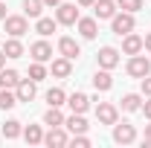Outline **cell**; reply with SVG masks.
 Masks as SVG:
<instances>
[{
  "label": "cell",
  "instance_id": "cell-1",
  "mask_svg": "<svg viewBox=\"0 0 151 148\" xmlns=\"http://www.w3.org/2000/svg\"><path fill=\"white\" fill-rule=\"evenodd\" d=\"M111 29L113 35H128V32H134V12H122V15H113L111 18Z\"/></svg>",
  "mask_w": 151,
  "mask_h": 148
},
{
  "label": "cell",
  "instance_id": "cell-2",
  "mask_svg": "<svg viewBox=\"0 0 151 148\" xmlns=\"http://www.w3.org/2000/svg\"><path fill=\"white\" fill-rule=\"evenodd\" d=\"M151 73V61L145 55H131V61H128V75H134V78H145V75Z\"/></svg>",
  "mask_w": 151,
  "mask_h": 148
},
{
  "label": "cell",
  "instance_id": "cell-3",
  "mask_svg": "<svg viewBox=\"0 0 151 148\" xmlns=\"http://www.w3.org/2000/svg\"><path fill=\"white\" fill-rule=\"evenodd\" d=\"M55 20H58V23H64V26H73V23H78V9H76V3H58V9H55Z\"/></svg>",
  "mask_w": 151,
  "mask_h": 148
},
{
  "label": "cell",
  "instance_id": "cell-4",
  "mask_svg": "<svg viewBox=\"0 0 151 148\" xmlns=\"http://www.w3.org/2000/svg\"><path fill=\"white\" fill-rule=\"evenodd\" d=\"M3 23H6V32L12 38H20L23 32H29V23H26V18L23 15H12V18H3Z\"/></svg>",
  "mask_w": 151,
  "mask_h": 148
},
{
  "label": "cell",
  "instance_id": "cell-5",
  "mask_svg": "<svg viewBox=\"0 0 151 148\" xmlns=\"http://www.w3.org/2000/svg\"><path fill=\"white\" fill-rule=\"evenodd\" d=\"M137 139V131H134V125H128V122H122V125H113V142H119V145H128V142H134Z\"/></svg>",
  "mask_w": 151,
  "mask_h": 148
},
{
  "label": "cell",
  "instance_id": "cell-6",
  "mask_svg": "<svg viewBox=\"0 0 151 148\" xmlns=\"http://www.w3.org/2000/svg\"><path fill=\"white\" fill-rule=\"evenodd\" d=\"M116 116H119V111L113 105H108V102H99L96 105V119L102 125H116Z\"/></svg>",
  "mask_w": 151,
  "mask_h": 148
},
{
  "label": "cell",
  "instance_id": "cell-7",
  "mask_svg": "<svg viewBox=\"0 0 151 148\" xmlns=\"http://www.w3.org/2000/svg\"><path fill=\"white\" fill-rule=\"evenodd\" d=\"M116 64H119V52H116L113 47H102V50H99V67H102V70H113Z\"/></svg>",
  "mask_w": 151,
  "mask_h": 148
},
{
  "label": "cell",
  "instance_id": "cell-8",
  "mask_svg": "<svg viewBox=\"0 0 151 148\" xmlns=\"http://www.w3.org/2000/svg\"><path fill=\"white\" fill-rule=\"evenodd\" d=\"M29 55L44 64V61H50V58H52V47H50L47 41H35V44L29 47Z\"/></svg>",
  "mask_w": 151,
  "mask_h": 148
},
{
  "label": "cell",
  "instance_id": "cell-9",
  "mask_svg": "<svg viewBox=\"0 0 151 148\" xmlns=\"http://www.w3.org/2000/svg\"><path fill=\"white\" fill-rule=\"evenodd\" d=\"M58 52H61L64 58H70V61H73V58L81 55V47L76 44L73 38H61V41H58Z\"/></svg>",
  "mask_w": 151,
  "mask_h": 148
},
{
  "label": "cell",
  "instance_id": "cell-10",
  "mask_svg": "<svg viewBox=\"0 0 151 148\" xmlns=\"http://www.w3.org/2000/svg\"><path fill=\"white\" fill-rule=\"evenodd\" d=\"M93 12L99 20H111L116 15V3L113 0H99V3H93Z\"/></svg>",
  "mask_w": 151,
  "mask_h": 148
},
{
  "label": "cell",
  "instance_id": "cell-11",
  "mask_svg": "<svg viewBox=\"0 0 151 148\" xmlns=\"http://www.w3.org/2000/svg\"><path fill=\"white\" fill-rule=\"evenodd\" d=\"M15 96H18V102H32V99H35V81H32V78H29V81H18Z\"/></svg>",
  "mask_w": 151,
  "mask_h": 148
},
{
  "label": "cell",
  "instance_id": "cell-12",
  "mask_svg": "<svg viewBox=\"0 0 151 148\" xmlns=\"http://www.w3.org/2000/svg\"><path fill=\"white\" fill-rule=\"evenodd\" d=\"M44 142H47L50 148H64L67 145V134L61 131V125H58V128H50V134L44 137Z\"/></svg>",
  "mask_w": 151,
  "mask_h": 148
},
{
  "label": "cell",
  "instance_id": "cell-13",
  "mask_svg": "<svg viewBox=\"0 0 151 148\" xmlns=\"http://www.w3.org/2000/svg\"><path fill=\"white\" fill-rule=\"evenodd\" d=\"M139 50H142V38L134 35V32H128L125 41H122V52H125V55H137Z\"/></svg>",
  "mask_w": 151,
  "mask_h": 148
},
{
  "label": "cell",
  "instance_id": "cell-14",
  "mask_svg": "<svg viewBox=\"0 0 151 148\" xmlns=\"http://www.w3.org/2000/svg\"><path fill=\"white\" fill-rule=\"evenodd\" d=\"M78 32H81V38H96V32H99V23H96V18H78Z\"/></svg>",
  "mask_w": 151,
  "mask_h": 148
},
{
  "label": "cell",
  "instance_id": "cell-15",
  "mask_svg": "<svg viewBox=\"0 0 151 148\" xmlns=\"http://www.w3.org/2000/svg\"><path fill=\"white\" fill-rule=\"evenodd\" d=\"M67 105H70V111H73V113H84L87 108H90V99H87L84 93H73V96L67 99Z\"/></svg>",
  "mask_w": 151,
  "mask_h": 148
},
{
  "label": "cell",
  "instance_id": "cell-16",
  "mask_svg": "<svg viewBox=\"0 0 151 148\" xmlns=\"http://www.w3.org/2000/svg\"><path fill=\"white\" fill-rule=\"evenodd\" d=\"M73 73V64H70V58H55V61H52V75H55V78H67V75Z\"/></svg>",
  "mask_w": 151,
  "mask_h": 148
},
{
  "label": "cell",
  "instance_id": "cell-17",
  "mask_svg": "<svg viewBox=\"0 0 151 148\" xmlns=\"http://www.w3.org/2000/svg\"><path fill=\"white\" fill-rule=\"evenodd\" d=\"M64 125H67L70 134H84V131H87V122H84V116H81V113H73L70 119H64Z\"/></svg>",
  "mask_w": 151,
  "mask_h": 148
},
{
  "label": "cell",
  "instance_id": "cell-18",
  "mask_svg": "<svg viewBox=\"0 0 151 148\" xmlns=\"http://www.w3.org/2000/svg\"><path fill=\"white\" fill-rule=\"evenodd\" d=\"M93 87H96L99 93L111 90V87H113V78H111V73H108V70H99V73L93 75Z\"/></svg>",
  "mask_w": 151,
  "mask_h": 148
},
{
  "label": "cell",
  "instance_id": "cell-19",
  "mask_svg": "<svg viewBox=\"0 0 151 148\" xmlns=\"http://www.w3.org/2000/svg\"><path fill=\"white\" fill-rule=\"evenodd\" d=\"M3 52H6V58H20L23 55V44H20L18 38H9L3 44Z\"/></svg>",
  "mask_w": 151,
  "mask_h": 148
},
{
  "label": "cell",
  "instance_id": "cell-20",
  "mask_svg": "<svg viewBox=\"0 0 151 148\" xmlns=\"http://www.w3.org/2000/svg\"><path fill=\"white\" fill-rule=\"evenodd\" d=\"M142 108V99L137 96V93H128V96H122V111L125 113H137Z\"/></svg>",
  "mask_w": 151,
  "mask_h": 148
},
{
  "label": "cell",
  "instance_id": "cell-21",
  "mask_svg": "<svg viewBox=\"0 0 151 148\" xmlns=\"http://www.w3.org/2000/svg\"><path fill=\"white\" fill-rule=\"evenodd\" d=\"M55 26H58V20H52V18H38V23H35V32L38 35H52L55 32Z\"/></svg>",
  "mask_w": 151,
  "mask_h": 148
},
{
  "label": "cell",
  "instance_id": "cell-22",
  "mask_svg": "<svg viewBox=\"0 0 151 148\" xmlns=\"http://www.w3.org/2000/svg\"><path fill=\"white\" fill-rule=\"evenodd\" d=\"M23 139H26L29 145H38V142H44V131L38 128V125H26V128H23Z\"/></svg>",
  "mask_w": 151,
  "mask_h": 148
},
{
  "label": "cell",
  "instance_id": "cell-23",
  "mask_svg": "<svg viewBox=\"0 0 151 148\" xmlns=\"http://www.w3.org/2000/svg\"><path fill=\"white\" fill-rule=\"evenodd\" d=\"M47 102H50V108H61V105H67V96L61 87H52V90H47Z\"/></svg>",
  "mask_w": 151,
  "mask_h": 148
},
{
  "label": "cell",
  "instance_id": "cell-24",
  "mask_svg": "<svg viewBox=\"0 0 151 148\" xmlns=\"http://www.w3.org/2000/svg\"><path fill=\"white\" fill-rule=\"evenodd\" d=\"M18 81H20V75L15 73V70H0V87H18Z\"/></svg>",
  "mask_w": 151,
  "mask_h": 148
},
{
  "label": "cell",
  "instance_id": "cell-25",
  "mask_svg": "<svg viewBox=\"0 0 151 148\" xmlns=\"http://www.w3.org/2000/svg\"><path fill=\"white\" fill-rule=\"evenodd\" d=\"M44 122H47L50 128H58V125H64V113L58 111V108H50V111L44 113Z\"/></svg>",
  "mask_w": 151,
  "mask_h": 148
},
{
  "label": "cell",
  "instance_id": "cell-26",
  "mask_svg": "<svg viewBox=\"0 0 151 148\" xmlns=\"http://www.w3.org/2000/svg\"><path fill=\"white\" fill-rule=\"evenodd\" d=\"M15 105H18V96L9 90V87H0V108L9 111V108H15Z\"/></svg>",
  "mask_w": 151,
  "mask_h": 148
},
{
  "label": "cell",
  "instance_id": "cell-27",
  "mask_svg": "<svg viewBox=\"0 0 151 148\" xmlns=\"http://www.w3.org/2000/svg\"><path fill=\"white\" fill-rule=\"evenodd\" d=\"M20 134H23V131H20V122H18V119H9V122L3 125V137H6V139H18Z\"/></svg>",
  "mask_w": 151,
  "mask_h": 148
},
{
  "label": "cell",
  "instance_id": "cell-28",
  "mask_svg": "<svg viewBox=\"0 0 151 148\" xmlns=\"http://www.w3.org/2000/svg\"><path fill=\"white\" fill-rule=\"evenodd\" d=\"M41 9H44V0H23V12L29 18H41Z\"/></svg>",
  "mask_w": 151,
  "mask_h": 148
},
{
  "label": "cell",
  "instance_id": "cell-29",
  "mask_svg": "<svg viewBox=\"0 0 151 148\" xmlns=\"http://www.w3.org/2000/svg\"><path fill=\"white\" fill-rule=\"evenodd\" d=\"M29 78H32V81H44V78H47V67H44L41 61H35V64L29 67Z\"/></svg>",
  "mask_w": 151,
  "mask_h": 148
},
{
  "label": "cell",
  "instance_id": "cell-30",
  "mask_svg": "<svg viewBox=\"0 0 151 148\" xmlns=\"http://www.w3.org/2000/svg\"><path fill=\"white\" fill-rule=\"evenodd\" d=\"M116 6L122 12H139L142 9V0H116Z\"/></svg>",
  "mask_w": 151,
  "mask_h": 148
},
{
  "label": "cell",
  "instance_id": "cell-31",
  "mask_svg": "<svg viewBox=\"0 0 151 148\" xmlns=\"http://www.w3.org/2000/svg\"><path fill=\"white\" fill-rule=\"evenodd\" d=\"M73 145H78V148H87V145H90V139H87L84 134H73Z\"/></svg>",
  "mask_w": 151,
  "mask_h": 148
},
{
  "label": "cell",
  "instance_id": "cell-32",
  "mask_svg": "<svg viewBox=\"0 0 151 148\" xmlns=\"http://www.w3.org/2000/svg\"><path fill=\"white\" fill-rule=\"evenodd\" d=\"M142 93H145V96H151V75H145V78H142Z\"/></svg>",
  "mask_w": 151,
  "mask_h": 148
},
{
  "label": "cell",
  "instance_id": "cell-33",
  "mask_svg": "<svg viewBox=\"0 0 151 148\" xmlns=\"http://www.w3.org/2000/svg\"><path fill=\"white\" fill-rule=\"evenodd\" d=\"M139 111H142V113L151 119V99H148V102H142V108H139Z\"/></svg>",
  "mask_w": 151,
  "mask_h": 148
},
{
  "label": "cell",
  "instance_id": "cell-34",
  "mask_svg": "<svg viewBox=\"0 0 151 148\" xmlns=\"http://www.w3.org/2000/svg\"><path fill=\"white\" fill-rule=\"evenodd\" d=\"M145 148H151V125H145V142H142Z\"/></svg>",
  "mask_w": 151,
  "mask_h": 148
},
{
  "label": "cell",
  "instance_id": "cell-35",
  "mask_svg": "<svg viewBox=\"0 0 151 148\" xmlns=\"http://www.w3.org/2000/svg\"><path fill=\"white\" fill-rule=\"evenodd\" d=\"M142 47H145V50H148V52H151V32H148V35H145V38H142Z\"/></svg>",
  "mask_w": 151,
  "mask_h": 148
},
{
  "label": "cell",
  "instance_id": "cell-36",
  "mask_svg": "<svg viewBox=\"0 0 151 148\" xmlns=\"http://www.w3.org/2000/svg\"><path fill=\"white\" fill-rule=\"evenodd\" d=\"M76 3H78V6H93L96 0H76Z\"/></svg>",
  "mask_w": 151,
  "mask_h": 148
},
{
  "label": "cell",
  "instance_id": "cell-37",
  "mask_svg": "<svg viewBox=\"0 0 151 148\" xmlns=\"http://www.w3.org/2000/svg\"><path fill=\"white\" fill-rule=\"evenodd\" d=\"M61 0H44V6H58Z\"/></svg>",
  "mask_w": 151,
  "mask_h": 148
},
{
  "label": "cell",
  "instance_id": "cell-38",
  "mask_svg": "<svg viewBox=\"0 0 151 148\" xmlns=\"http://www.w3.org/2000/svg\"><path fill=\"white\" fill-rule=\"evenodd\" d=\"M3 64H6V52L0 50V70H3Z\"/></svg>",
  "mask_w": 151,
  "mask_h": 148
},
{
  "label": "cell",
  "instance_id": "cell-39",
  "mask_svg": "<svg viewBox=\"0 0 151 148\" xmlns=\"http://www.w3.org/2000/svg\"><path fill=\"white\" fill-rule=\"evenodd\" d=\"M6 18V6H3V3H0V20Z\"/></svg>",
  "mask_w": 151,
  "mask_h": 148
}]
</instances>
